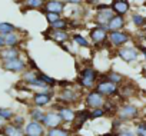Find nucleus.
<instances>
[{"label":"nucleus","instance_id":"nucleus-1","mask_svg":"<svg viewBox=\"0 0 146 136\" xmlns=\"http://www.w3.org/2000/svg\"><path fill=\"white\" fill-rule=\"evenodd\" d=\"M99 80V73L98 70L95 69L93 66H86L79 72V76H78V83L80 88L86 89L88 92L89 90H95V86Z\"/></svg>","mask_w":146,"mask_h":136},{"label":"nucleus","instance_id":"nucleus-2","mask_svg":"<svg viewBox=\"0 0 146 136\" xmlns=\"http://www.w3.org/2000/svg\"><path fill=\"white\" fill-rule=\"evenodd\" d=\"M116 116H117V119L122 120L123 123H125V122H130V120H137L139 116H140V109H139L136 105L127 102V103H123V105H120V106L117 107Z\"/></svg>","mask_w":146,"mask_h":136},{"label":"nucleus","instance_id":"nucleus-3","mask_svg":"<svg viewBox=\"0 0 146 136\" xmlns=\"http://www.w3.org/2000/svg\"><path fill=\"white\" fill-rule=\"evenodd\" d=\"M132 36L129 32L126 30H120V32H110L108 36V44H110L115 49H120L123 46H126L130 42Z\"/></svg>","mask_w":146,"mask_h":136},{"label":"nucleus","instance_id":"nucleus-4","mask_svg":"<svg viewBox=\"0 0 146 136\" xmlns=\"http://www.w3.org/2000/svg\"><path fill=\"white\" fill-rule=\"evenodd\" d=\"M95 90L98 93H100L103 98H113V96H117L119 95V86L106 80V79H99L96 86H95Z\"/></svg>","mask_w":146,"mask_h":136},{"label":"nucleus","instance_id":"nucleus-5","mask_svg":"<svg viewBox=\"0 0 146 136\" xmlns=\"http://www.w3.org/2000/svg\"><path fill=\"white\" fill-rule=\"evenodd\" d=\"M2 69L10 73H23L25 70H27V62L23 57L19 59H13V60H7V62H0Z\"/></svg>","mask_w":146,"mask_h":136},{"label":"nucleus","instance_id":"nucleus-6","mask_svg":"<svg viewBox=\"0 0 146 136\" xmlns=\"http://www.w3.org/2000/svg\"><path fill=\"white\" fill-rule=\"evenodd\" d=\"M85 105H86V107L88 109H100V107H103L105 106V103H106V98H103L100 93H98L96 90H89L86 95H85Z\"/></svg>","mask_w":146,"mask_h":136},{"label":"nucleus","instance_id":"nucleus-7","mask_svg":"<svg viewBox=\"0 0 146 136\" xmlns=\"http://www.w3.org/2000/svg\"><path fill=\"white\" fill-rule=\"evenodd\" d=\"M116 54H117L123 62H126V63H133V62H136V60L139 59L140 52H139V49H137L136 46H129V44H126V46L117 49Z\"/></svg>","mask_w":146,"mask_h":136},{"label":"nucleus","instance_id":"nucleus-8","mask_svg":"<svg viewBox=\"0 0 146 136\" xmlns=\"http://www.w3.org/2000/svg\"><path fill=\"white\" fill-rule=\"evenodd\" d=\"M108 36H109V32H108L106 27L93 26L89 30V37H90V40L95 46H100V44L108 43Z\"/></svg>","mask_w":146,"mask_h":136},{"label":"nucleus","instance_id":"nucleus-9","mask_svg":"<svg viewBox=\"0 0 146 136\" xmlns=\"http://www.w3.org/2000/svg\"><path fill=\"white\" fill-rule=\"evenodd\" d=\"M79 98H80V93L78 90H75L73 88H66V89H62L60 93H59V102L60 105H67V106H72L73 103L79 102Z\"/></svg>","mask_w":146,"mask_h":136},{"label":"nucleus","instance_id":"nucleus-10","mask_svg":"<svg viewBox=\"0 0 146 136\" xmlns=\"http://www.w3.org/2000/svg\"><path fill=\"white\" fill-rule=\"evenodd\" d=\"M53 95H54V93H53L50 89L46 90V92H36V93H33V96H32V103H33L35 107L43 109V107H46V106H49V105L52 103Z\"/></svg>","mask_w":146,"mask_h":136},{"label":"nucleus","instance_id":"nucleus-11","mask_svg":"<svg viewBox=\"0 0 146 136\" xmlns=\"http://www.w3.org/2000/svg\"><path fill=\"white\" fill-rule=\"evenodd\" d=\"M40 123L43 125V127H44L46 130L54 129V127H59V126L63 125V122H62V119H60L57 110H54V109L47 110V112L44 113V117H43V120H42Z\"/></svg>","mask_w":146,"mask_h":136},{"label":"nucleus","instance_id":"nucleus-12","mask_svg":"<svg viewBox=\"0 0 146 136\" xmlns=\"http://www.w3.org/2000/svg\"><path fill=\"white\" fill-rule=\"evenodd\" d=\"M54 110H57L63 125H73L76 119V110L73 109L72 106H67V105H57L54 107Z\"/></svg>","mask_w":146,"mask_h":136},{"label":"nucleus","instance_id":"nucleus-13","mask_svg":"<svg viewBox=\"0 0 146 136\" xmlns=\"http://www.w3.org/2000/svg\"><path fill=\"white\" fill-rule=\"evenodd\" d=\"M23 130H25V136H43V135H46V129L43 127V125L40 122H33V120H27Z\"/></svg>","mask_w":146,"mask_h":136},{"label":"nucleus","instance_id":"nucleus-14","mask_svg":"<svg viewBox=\"0 0 146 136\" xmlns=\"http://www.w3.org/2000/svg\"><path fill=\"white\" fill-rule=\"evenodd\" d=\"M43 13H54L62 16V13L64 12V2H60V0H47L43 5Z\"/></svg>","mask_w":146,"mask_h":136},{"label":"nucleus","instance_id":"nucleus-15","mask_svg":"<svg viewBox=\"0 0 146 136\" xmlns=\"http://www.w3.org/2000/svg\"><path fill=\"white\" fill-rule=\"evenodd\" d=\"M110 10L113 12V15L126 17V15L130 12V3L126 0H113L110 2Z\"/></svg>","mask_w":146,"mask_h":136},{"label":"nucleus","instance_id":"nucleus-16","mask_svg":"<svg viewBox=\"0 0 146 136\" xmlns=\"http://www.w3.org/2000/svg\"><path fill=\"white\" fill-rule=\"evenodd\" d=\"M113 12L110 9L108 10H100V12H96L95 17H93V22L96 23V26H100V27H106L108 29V25L110 22V19L113 17Z\"/></svg>","mask_w":146,"mask_h":136},{"label":"nucleus","instance_id":"nucleus-17","mask_svg":"<svg viewBox=\"0 0 146 136\" xmlns=\"http://www.w3.org/2000/svg\"><path fill=\"white\" fill-rule=\"evenodd\" d=\"M47 39H50L52 42L57 43V44H63L66 42H69L70 39V34L67 32H63V30H50L47 27Z\"/></svg>","mask_w":146,"mask_h":136},{"label":"nucleus","instance_id":"nucleus-18","mask_svg":"<svg viewBox=\"0 0 146 136\" xmlns=\"http://www.w3.org/2000/svg\"><path fill=\"white\" fill-rule=\"evenodd\" d=\"M22 57V50L16 47H3L0 50V62H7Z\"/></svg>","mask_w":146,"mask_h":136},{"label":"nucleus","instance_id":"nucleus-19","mask_svg":"<svg viewBox=\"0 0 146 136\" xmlns=\"http://www.w3.org/2000/svg\"><path fill=\"white\" fill-rule=\"evenodd\" d=\"M125 27H126V17L115 15V16L110 19L109 25H108V32H109V33H110V32H120V30H123Z\"/></svg>","mask_w":146,"mask_h":136},{"label":"nucleus","instance_id":"nucleus-20","mask_svg":"<svg viewBox=\"0 0 146 136\" xmlns=\"http://www.w3.org/2000/svg\"><path fill=\"white\" fill-rule=\"evenodd\" d=\"M88 120H90V109H83L76 112V119L73 122V126H75V130H79Z\"/></svg>","mask_w":146,"mask_h":136},{"label":"nucleus","instance_id":"nucleus-21","mask_svg":"<svg viewBox=\"0 0 146 136\" xmlns=\"http://www.w3.org/2000/svg\"><path fill=\"white\" fill-rule=\"evenodd\" d=\"M23 43V39H22V34L16 30L15 33H10L5 37V47H16L19 49V46Z\"/></svg>","mask_w":146,"mask_h":136},{"label":"nucleus","instance_id":"nucleus-22","mask_svg":"<svg viewBox=\"0 0 146 136\" xmlns=\"http://www.w3.org/2000/svg\"><path fill=\"white\" fill-rule=\"evenodd\" d=\"M0 132H2L5 136H25V130L23 127H17L15 126L13 123H6L2 129H0Z\"/></svg>","mask_w":146,"mask_h":136},{"label":"nucleus","instance_id":"nucleus-23","mask_svg":"<svg viewBox=\"0 0 146 136\" xmlns=\"http://www.w3.org/2000/svg\"><path fill=\"white\" fill-rule=\"evenodd\" d=\"M105 79L109 80V82H112V83H115V85H117V86H122V85L126 82L125 76H123L122 73H119V72H115V70L108 72V73L105 75Z\"/></svg>","mask_w":146,"mask_h":136},{"label":"nucleus","instance_id":"nucleus-24","mask_svg":"<svg viewBox=\"0 0 146 136\" xmlns=\"http://www.w3.org/2000/svg\"><path fill=\"white\" fill-rule=\"evenodd\" d=\"M37 72H39V70H32V69L25 70V72L20 75L22 82L26 83V85H29V86H32V85L37 80Z\"/></svg>","mask_w":146,"mask_h":136},{"label":"nucleus","instance_id":"nucleus-25","mask_svg":"<svg viewBox=\"0 0 146 136\" xmlns=\"http://www.w3.org/2000/svg\"><path fill=\"white\" fill-rule=\"evenodd\" d=\"M37 79L43 83V85H46L49 89H53L54 86H57V80L54 79V78H52V76H49V75H46V73H43V72H37Z\"/></svg>","mask_w":146,"mask_h":136},{"label":"nucleus","instance_id":"nucleus-26","mask_svg":"<svg viewBox=\"0 0 146 136\" xmlns=\"http://www.w3.org/2000/svg\"><path fill=\"white\" fill-rule=\"evenodd\" d=\"M29 120H33V122H42L43 120V117H44V110L43 109H40V107H35V106H32L30 109H29Z\"/></svg>","mask_w":146,"mask_h":136},{"label":"nucleus","instance_id":"nucleus-27","mask_svg":"<svg viewBox=\"0 0 146 136\" xmlns=\"http://www.w3.org/2000/svg\"><path fill=\"white\" fill-rule=\"evenodd\" d=\"M136 90V86L133 83H123L122 86H119V95L120 96H125V98H132L133 93Z\"/></svg>","mask_w":146,"mask_h":136},{"label":"nucleus","instance_id":"nucleus-28","mask_svg":"<svg viewBox=\"0 0 146 136\" xmlns=\"http://www.w3.org/2000/svg\"><path fill=\"white\" fill-rule=\"evenodd\" d=\"M73 130H69L63 126H59V127H54V129H49L46 130V135L47 136H72Z\"/></svg>","mask_w":146,"mask_h":136},{"label":"nucleus","instance_id":"nucleus-29","mask_svg":"<svg viewBox=\"0 0 146 136\" xmlns=\"http://www.w3.org/2000/svg\"><path fill=\"white\" fill-rule=\"evenodd\" d=\"M130 22L133 23L135 27L140 29V27H145L146 26V16L140 15V13H132L130 15Z\"/></svg>","mask_w":146,"mask_h":136},{"label":"nucleus","instance_id":"nucleus-30","mask_svg":"<svg viewBox=\"0 0 146 136\" xmlns=\"http://www.w3.org/2000/svg\"><path fill=\"white\" fill-rule=\"evenodd\" d=\"M16 30H17V27H16L15 25H12V23H9V22H0V36L6 37L7 34L15 33Z\"/></svg>","mask_w":146,"mask_h":136},{"label":"nucleus","instance_id":"nucleus-31","mask_svg":"<svg viewBox=\"0 0 146 136\" xmlns=\"http://www.w3.org/2000/svg\"><path fill=\"white\" fill-rule=\"evenodd\" d=\"M43 5L44 2H42V0H26V2H23L25 9H29V10H42Z\"/></svg>","mask_w":146,"mask_h":136},{"label":"nucleus","instance_id":"nucleus-32","mask_svg":"<svg viewBox=\"0 0 146 136\" xmlns=\"http://www.w3.org/2000/svg\"><path fill=\"white\" fill-rule=\"evenodd\" d=\"M70 37H72L73 42H75L78 46H80V47H90V42L85 36H82L80 33H75V34H72Z\"/></svg>","mask_w":146,"mask_h":136},{"label":"nucleus","instance_id":"nucleus-33","mask_svg":"<svg viewBox=\"0 0 146 136\" xmlns=\"http://www.w3.org/2000/svg\"><path fill=\"white\" fill-rule=\"evenodd\" d=\"M67 27H69V20L64 19V17H60L56 23H53V25L49 26L50 30H63V32H66Z\"/></svg>","mask_w":146,"mask_h":136},{"label":"nucleus","instance_id":"nucleus-34","mask_svg":"<svg viewBox=\"0 0 146 136\" xmlns=\"http://www.w3.org/2000/svg\"><path fill=\"white\" fill-rule=\"evenodd\" d=\"M135 133L136 136H146V119H139L135 122Z\"/></svg>","mask_w":146,"mask_h":136},{"label":"nucleus","instance_id":"nucleus-35","mask_svg":"<svg viewBox=\"0 0 146 136\" xmlns=\"http://www.w3.org/2000/svg\"><path fill=\"white\" fill-rule=\"evenodd\" d=\"M15 112L12 109H7V107H0V119L5 120V122H9L15 117Z\"/></svg>","mask_w":146,"mask_h":136},{"label":"nucleus","instance_id":"nucleus-36","mask_svg":"<svg viewBox=\"0 0 146 136\" xmlns=\"http://www.w3.org/2000/svg\"><path fill=\"white\" fill-rule=\"evenodd\" d=\"M10 123H13V125L17 126V127H25V125H26V117L22 116V115H15V117L12 119Z\"/></svg>","mask_w":146,"mask_h":136},{"label":"nucleus","instance_id":"nucleus-37","mask_svg":"<svg viewBox=\"0 0 146 136\" xmlns=\"http://www.w3.org/2000/svg\"><path fill=\"white\" fill-rule=\"evenodd\" d=\"M103 116H106V112H105L103 107H100V109H92L90 110V119H100Z\"/></svg>","mask_w":146,"mask_h":136},{"label":"nucleus","instance_id":"nucleus-38","mask_svg":"<svg viewBox=\"0 0 146 136\" xmlns=\"http://www.w3.org/2000/svg\"><path fill=\"white\" fill-rule=\"evenodd\" d=\"M117 136H136V133H135V129H132L129 126H123L117 132Z\"/></svg>","mask_w":146,"mask_h":136},{"label":"nucleus","instance_id":"nucleus-39","mask_svg":"<svg viewBox=\"0 0 146 136\" xmlns=\"http://www.w3.org/2000/svg\"><path fill=\"white\" fill-rule=\"evenodd\" d=\"M44 15V17H46V20H47V23H49V26L50 25H53V23H56L62 16H59V15H54V13H43Z\"/></svg>","mask_w":146,"mask_h":136},{"label":"nucleus","instance_id":"nucleus-40","mask_svg":"<svg viewBox=\"0 0 146 136\" xmlns=\"http://www.w3.org/2000/svg\"><path fill=\"white\" fill-rule=\"evenodd\" d=\"M139 52H140V54H142V57L146 60V47H139Z\"/></svg>","mask_w":146,"mask_h":136},{"label":"nucleus","instance_id":"nucleus-41","mask_svg":"<svg viewBox=\"0 0 146 136\" xmlns=\"http://www.w3.org/2000/svg\"><path fill=\"white\" fill-rule=\"evenodd\" d=\"M3 47H5V37L0 36V50H2Z\"/></svg>","mask_w":146,"mask_h":136},{"label":"nucleus","instance_id":"nucleus-42","mask_svg":"<svg viewBox=\"0 0 146 136\" xmlns=\"http://www.w3.org/2000/svg\"><path fill=\"white\" fill-rule=\"evenodd\" d=\"M43 136H47V135H43Z\"/></svg>","mask_w":146,"mask_h":136}]
</instances>
